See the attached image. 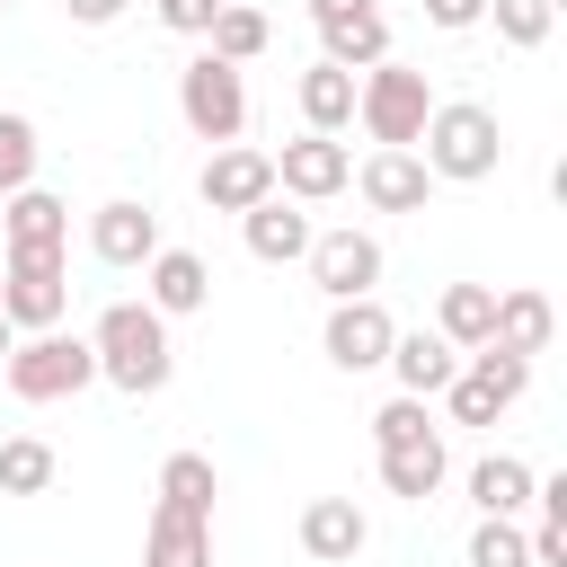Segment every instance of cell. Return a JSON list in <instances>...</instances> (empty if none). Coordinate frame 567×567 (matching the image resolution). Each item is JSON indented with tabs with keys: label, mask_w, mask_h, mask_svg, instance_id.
Returning <instances> with one entry per match:
<instances>
[{
	"label": "cell",
	"mask_w": 567,
	"mask_h": 567,
	"mask_svg": "<svg viewBox=\"0 0 567 567\" xmlns=\"http://www.w3.org/2000/svg\"><path fill=\"white\" fill-rule=\"evenodd\" d=\"M89 354H97V381H115L124 399H151L168 390L177 354H168V319L151 301H106L97 328H89Z\"/></svg>",
	"instance_id": "cell-1"
},
{
	"label": "cell",
	"mask_w": 567,
	"mask_h": 567,
	"mask_svg": "<svg viewBox=\"0 0 567 567\" xmlns=\"http://www.w3.org/2000/svg\"><path fill=\"white\" fill-rule=\"evenodd\" d=\"M425 115H434V89H425V71L416 62H372V71H354V124L381 142V151H408L416 133H425Z\"/></svg>",
	"instance_id": "cell-2"
},
{
	"label": "cell",
	"mask_w": 567,
	"mask_h": 567,
	"mask_svg": "<svg viewBox=\"0 0 567 567\" xmlns=\"http://www.w3.org/2000/svg\"><path fill=\"white\" fill-rule=\"evenodd\" d=\"M416 142H425V168H434V177H461V186H470V177H496V159H505V133H496V115H487L478 97L434 106Z\"/></svg>",
	"instance_id": "cell-3"
},
{
	"label": "cell",
	"mask_w": 567,
	"mask_h": 567,
	"mask_svg": "<svg viewBox=\"0 0 567 567\" xmlns=\"http://www.w3.org/2000/svg\"><path fill=\"white\" fill-rule=\"evenodd\" d=\"M89 381H97V354H89V337L35 328V337H18V346H9V390H18L27 408H44V399H80Z\"/></svg>",
	"instance_id": "cell-4"
},
{
	"label": "cell",
	"mask_w": 567,
	"mask_h": 567,
	"mask_svg": "<svg viewBox=\"0 0 567 567\" xmlns=\"http://www.w3.org/2000/svg\"><path fill=\"white\" fill-rule=\"evenodd\" d=\"M177 115H186L195 142H239V133H248V80H239V62L195 53V62L177 71Z\"/></svg>",
	"instance_id": "cell-5"
},
{
	"label": "cell",
	"mask_w": 567,
	"mask_h": 567,
	"mask_svg": "<svg viewBox=\"0 0 567 567\" xmlns=\"http://www.w3.org/2000/svg\"><path fill=\"white\" fill-rule=\"evenodd\" d=\"M523 390H532V354H505V346H470V354H461V372L443 381L452 425H496Z\"/></svg>",
	"instance_id": "cell-6"
},
{
	"label": "cell",
	"mask_w": 567,
	"mask_h": 567,
	"mask_svg": "<svg viewBox=\"0 0 567 567\" xmlns=\"http://www.w3.org/2000/svg\"><path fill=\"white\" fill-rule=\"evenodd\" d=\"M301 266H310V284L328 292V301H354V292H372L381 284V239L372 230H310V248H301Z\"/></svg>",
	"instance_id": "cell-7"
},
{
	"label": "cell",
	"mask_w": 567,
	"mask_h": 567,
	"mask_svg": "<svg viewBox=\"0 0 567 567\" xmlns=\"http://www.w3.org/2000/svg\"><path fill=\"white\" fill-rule=\"evenodd\" d=\"M275 186H284L292 204H328V195H346V186H354V159H346V142H337V133H301V142H284V151H275Z\"/></svg>",
	"instance_id": "cell-8"
},
{
	"label": "cell",
	"mask_w": 567,
	"mask_h": 567,
	"mask_svg": "<svg viewBox=\"0 0 567 567\" xmlns=\"http://www.w3.org/2000/svg\"><path fill=\"white\" fill-rule=\"evenodd\" d=\"M62 310H71L62 257H9V275H0V319L35 337V328H62Z\"/></svg>",
	"instance_id": "cell-9"
},
{
	"label": "cell",
	"mask_w": 567,
	"mask_h": 567,
	"mask_svg": "<svg viewBox=\"0 0 567 567\" xmlns=\"http://www.w3.org/2000/svg\"><path fill=\"white\" fill-rule=\"evenodd\" d=\"M310 27H319V44H328V62H346V71H372V62L390 53L381 0H310Z\"/></svg>",
	"instance_id": "cell-10"
},
{
	"label": "cell",
	"mask_w": 567,
	"mask_h": 567,
	"mask_svg": "<svg viewBox=\"0 0 567 567\" xmlns=\"http://www.w3.org/2000/svg\"><path fill=\"white\" fill-rule=\"evenodd\" d=\"M390 337H399V319H390L372 292H354V301H337V310H328V337H319V346H328V363H337V372H372V363L390 354Z\"/></svg>",
	"instance_id": "cell-11"
},
{
	"label": "cell",
	"mask_w": 567,
	"mask_h": 567,
	"mask_svg": "<svg viewBox=\"0 0 567 567\" xmlns=\"http://www.w3.org/2000/svg\"><path fill=\"white\" fill-rule=\"evenodd\" d=\"M257 195H275V151L221 142V151L204 159V204H213V213H248Z\"/></svg>",
	"instance_id": "cell-12"
},
{
	"label": "cell",
	"mask_w": 567,
	"mask_h": 567,
	"mask_svg": "<svg viewBox=\"0 0 567 567\" xmlns=\"http://www.w3.org/2000/svg\"><path fill=\"white\" fill-rule=\"evenodd\" d=\"M363 540H372V523H363L354 496H310V505H301V549H310L319 567H354Z\"/></svg>",
	"instance_id": "cell-13"
},
{
	"label": "cell",
	"mask_w": 567,
	"mask_h": 567,
	"mask_svg": "<svg viewBox=\"0 0 567 567\" xmlns=\"http://www.w3.org/2000/svg\"><path fill=\"white\" fill-rule=\"evenodd\" d=\"M0 213H9V257H62V239H71V204L62 195L18 186V195H0Z\"/></svg>",
	"instance_id": "cell-14"
},
{
	"label": "cell",
	"mask_w": 567,
	"mask_h": 567,
	"mask_svg": "<svg viewBox=\"0 0 567 567\" xmlns=\"http://www.w3.org/2000/svg\"><path fill=\"white\" fill-rule=\"evenodd\" d=\"M89 248H97V266H151V248H159V213L133 204V195H115V204H97Z\"/></svg>",
	"instance_id": "cell-15"
},
{
	"label": "cell",
	"mask_w": 567,
	"mask_h": 567,
	"mask_svg": "<svg viewBox=\"0 0 567 567\" xmlns=\"http://www.w3.org/2000/svg\"><path fill=\"white\" fill-rule=\"evenodd\" d=\"M239 239H248L257 266H292V257L310 248V213H301L292 195H257V204L239 213Z\"/></svg>",
	"instance_id": "cell-16"
},
{
	"label": "cell",
	"mask_w": 567,
	"mask_h": 567,
	"mask_svg": "<svg viewBox=\"0 0 567 567\" xmlns=\"http://www.w3.org/2000/svg\"><path fill=\"white\" fill-rule=\"evenodd\" d=\"M354 186H363V204H372V213H425V195H434V168H425L416 151H372Z\"/></svg>",
	"instance_id": "cell-17"
},
{
	"label": "cell",
	"mask_w": 567,
	"mask_h": 567,
	"mask_svg": "<svg viewBox=\"0 0 567 567\" xmlns=\"http://www.w3.org/2000/svg\"><path fill=\"white\" fill-rule=\"evenodd\" d=\"M390 372H399V390L408 399H443V381L461 372V346L443 337V328H416V337H390V354H381Z\"/></svg>",
	"instance_id": "cell-18"
},
{
	"label": "cell",
	"mask_w": 567,
	"mask_h": 567,
	"mask_svg": "<svg viewBox=\"0 0 567 567\" xmlns=\"http://www.w3.org/2000/svg\"><path fill=\"white\" fill-rule=\"evenodd\" d=\"M213 301V266L195 257V248H151V310L159 319H186V310H204Z\"/></svg>",
	"instance_id": "cell-19"
},
{
	"label": "cell",
	"mask_w": 567,
	"mask_h": 567,
	"mask_svg": "<svg viewBox=\"0 0 567 567\" xmlns=\"http://www.w3.org/2000/svg\"><path fill=\"white\" fill-rule=\"evenodd\" d=\"M301 124H310V133H346V124H354V71H346V62L319 53V62L301 71Z\"/></svg>",
	"instance_id": "cell-20"
},
{
	"label": "cell",
	"mask_w": 567,
	"mask_h": 567,
	"mask_svg": "<svg viewBox=\"0 0 567 567\" xmlns=\"http://www.w3.org/2000/svg\"><path fill=\"white\" fill-rule=\"evenodd\" d=\"M549 328H558V310H549V292H496V319H487V346H505V354H540V346H549Z\"/></svg>",
	"instance_id": "cell-21"
},
{
	"label": "cell",
	"mask_w": 567,
	"mask_h": 567,
	"mask_svg": "<svg viewBox=\"0 0 567 567\" xmlns=\"http://www.w3.org/2000/svg\"><path fill=\"white\" fill-rule=\"evenodd\" d=\"M443 470H452V461H443V434H416V443H390V452H381V487L408 496V505H425V496L443 487Z\"/></svg>",
	"instance_id": "cell-22"
},
{
	"label": "cell",
	"mask_w": 567,
	"mask_h": 567,
	"mask_svg": "<svg viewBox=\"0 0 567 567\" xmlns=\"http://www.w3.org/2000/svg\"><path fill=\"white\" fill-rule=\"evenodd\" d=\"M142 567H213V523L195 514H151V540H142Z\"/></svg>",
	"instance_id": "cell-23"
},
{
	"label": "cell",
	"mask_w": 567,
	"mask_h": 567,
	"mask_svg": "<svg viewBox=\"0 0 567 567\" xmlns=\"http://www.w3.org/2000/svg\"><path fill=\"white\" fill-rule=\"evenodd\" d=\"M213 496H221V478H213L204 452H168V461H159V505H168V514L213 523Z\"/></svg>",
	"instance_id": "cell-24"
},
{
	"label": "cell",
	"mask_w": 567,
	"mask_h": 567,
	"mask_svg": "<svg viewBox=\"0 0 567 567\" xmlns=\"http://www.w3.org/2000/svg\"><path fill=\"white\" fill-rule=\"evenodd\" d=\"M470 505H478V514H523V505H532V461L487 452V461L470 470Z\"/></svg>",
	"instance_id": "cell-25"
},
{
	"label": "cell",
	"mask_w": 567,
	"mask_h": 567,
	"mask_svg": "<svg viewBox=\"0 0 567 567\" xmlns=\"http://www.w3.org/2000/svg\"><path fill=\"white\" fill-rule=\"evenodd\" d=\"M487 319H496V292L487 284H443V301H434V328L470 354V346H487Z\"/></svg>",
	"instance_id": "cell-26"
},
{
	"label": "cell",
	"mask_w": 567,
	"mask_h": 567,
	"mask_svg": "<svg viewBox=\"0 0 567 567\" xmlns=\"http://www.w3.org/2000/svg\"><path fill=\"white\" fill-rule=\"evenodd\" d=\"M266 35H275V27H266L257 9L221 0V9H213V27H204V53H221V62H239V71H248V62L266 53Z\"/></svg>",
	"instance_id": "cell-27"
},
{
	"label": "cell",
	"mask_w": 567,
	"mask_h": 567,
	"mask_svg": "<svg viewBox=\"0 0 567 567\" xmlns=\"http://www.w3.org/2000/svg\"><path fill=\"white\" fill-rule=\"evenodd\" d=\"M44 487H53V443L9 434L0 443V496H44Z\"/></svg>",
	"instance_id": "cell-28"
},
{
	"label": "cell",
	"mask_w": 567,
	"mask_h": 567,
	"mask_svg": "<svg viewBox=\"0 0 567 567\" xmlns=\"http://www.w3.org/2000/svg\"><path fill=\"white\" fill-rule=\"evenodd\" d=\"M470 567H532L514 514H478V532H470Z\"/></svg>",
	"instance_id": "cell-29"
},
{
	"label": "cell",
	"mask_w": 567,
	"mask_h": 567,
	"mask_svg": "<svg viewBox=\"0 0 567 567\" xmlns=\"http://www.w3.org/2000/svg\"><path fill=\"white\" fill-rule=\"evenodd\" d=\"M487 18H496V35H505V44H549L558 0H487Z\"/></svg>",
	"instance_id": "cell-30"
},
{
	"label": "cell",
	"mask_w": 567,
	"mask_h": 567,
	"mask_svg": "<svg viewBox=\"0 0 567 567\" xmlns=\"http://www.w3.org/2000/svg\"><path fill=\"white\" fill-rule=\"evenodd\" d=\"M18 186H35V124L0 106V195H18Z\"/></svg>",
	"instance_id": "cell-31"
},
{
	"label": "cell",
	"mask_w": 567,
	"mask_h": 567,
	"mask_svg": "<svg viewBox=\"0 0 567 567\" xmlns=\"http://www.w3.org/2000/svg\"><path fill=\"white\" fill-rule=\"evenodd\" d=\"M416 434H434V416H425V399H408V390H399V399L372 416V443L390 452V443H416Z\"/></svg>",
	"instance_id": "cell-32"
},
{
	"label": "cell",
	"mask_w": 567,
	"mask_h": 567,
	"mask_svg": "<svg viewBox=\"0 0 567 567\" xmlns=\"http://www.w3.org/2000/svg\"><path fill=\"white\" fill-rule=\"evenodd\" d=\"M213 9H221V0H159V27H177V35H204V27H213Z\"/></svg>",
	"instance_id": "cell-33"
},
{
	"label": "cell",
	"mask_w": 567,
	"mask_h": 567,
	"mask_svg": "<svg viewBox=\"0 0 567 567\" xmlns=\"http://www.w3.org/2000/svg\"><path fill=\"white\" fill-rule=\"evenodd\" d=\"M478 18H487V0H425V27H443V35H461Z\"/></svg>",
	"instance_id": "cell-34"
},
{
	"label": "cell",
	"mask_w": 567,
	"mask_h": 567,
	"mask_svg": "<svg viewBox=\"0 0 567 567\" xmlns=\"http://www.w3.org/2000/svg\"><path fill=\"white\" fill-rule=\"evenodd\" d=\"M523 549H532V567H567V523H540V532H523Z\"/></svg>",
	"instance_id": "cell-35"
},
{
	"label": "cell",
	"mask_w": 567,
	"mask_h": 567,
	"mask_svg": "<svg viewBox=\"0 0 567 567\" xmlns=\"http://www.w3.org/2000/svg\"><path fill=\"white\" fill-rule=\"evenodd\" d=\"M62 9H71V18H80V27H115V18H124V9H133V0H62Z\"/></svg>",
	"instance_id": "cell-36"
},
{
	"label": "cell",
	"mask_w": 567,
	"mask_h": 567,
	"mask_svg": "<svg viewBox=\"0 0 567 567\" xmlns=\"http://www.w3.org/2000/svg\"><path fill=\"white\" fill-rule=\"evenodd\" d=\"M9 346H18V328H9V319H0V363H9Z\"/></svg>",
	"instance_id": "cell-37"
},
{
	"label": "cell",
	"mask_w": 567,
	"mask_h": 567,
	"mask_svg": "<svg viewBox=\"0 0 567 567\" xmlns=\"http://www.w3.org/2000/svg\"><path fill=\"white\" fill-rule=\"evenodd\" d=\"M0 9H9V0H0Z\"/></svg>",
	"instance_id": "cell-38"
}]
</instances>
